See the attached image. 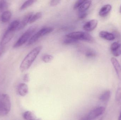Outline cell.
<instances>
[{
  "label": "cell",
  "mask_w": 121,
  "mask_h": 120,
  "mask_svg": "<svg viewBox=\"0 0 121 120\" xmlns=\"http://www.w3.org/2000/svg\"><path fill=\"white\" fill-rule=\"evenodd\" d=\"M105 111V108L102 106L94 108L81 120H95L98 117L104 114Z\"/></svg>",
  "instance_id": "cell-6"
},
{
  "label": "cell",
  "mask_w": 121,
  "mask_h": 120,
  "mask_svg": "<svg viewBox=\"0 0 121 120\" xmlns=\"http://www.w3.org/2000/svg\"></svg>",
  "instance_id": "cell-34"
},
{
  "label": "cell",
  "mask_w": 121,
  "mask_h": 120,
  "mask_svg": "<svg viewBox=\"0 0 121 120\" xmlns=\"http://www.w3.org/2000/svg\"><path fill=\"white\" fill-rule=\"evenodd\" d=\"M36 1L35 0L26 1L21 6L20 8V11L26 9L33 4Z\"/></svg>",
  "instance_id": "cell-20"
},
{
  "label": "cell",
  "mask_w": 121,
  "mask_h": 120,
  "mask_svg": "<svg viewBox=\"0 0 121 120\" xmlns=\"http://www.w3.org/2000/svg\"><path fill=\"white\" fill-rule=\"evenodd\" d=\"M92 1L90 0H85L81 7L78 9L79 12H85L89 8L91 4Z\"/></svg>",
  "instance_id": "cell-16"
},
{
  "label": "cell",
  "mask_w": 121,
  "mask_h": 120,
  "mask_svg": "<svg viewBox=\"0 0 121 120\" xmlns=\"http://www.w3.org/2000/svg\"><path fill=\"white\" fill-rule=\"evenodd\" d=\"M23 118L25 120H35L36 116L31 111H26L23 115Z\"/></svg>",
  "instance_id": "cell-18"
},
{
  "label": "cell",
  "mask_w": 121,
  "mask_h": 120,
  "mask_svg": "<svg viewBox=\"0 0 121 120\" xmlns=\"http://www.w3.org/2000/svg\"><path fill=\"white\" fill-rule=\"evenodd\" d=\"M112 6L110 4H107L102 7L99 12V15L101 17H105L111 12Z\"/></svg>",
  "instance_id": "cell-13"
},
{
  "label": "cell",
  "mask_w": 121,
  "mask_h": 120,
  "mask_svg": "<svg viewBox=\"0 0 121 120\" xmlns=\"http://www.w3.org/2000/svg\"><path fill=\"white\" fill-rule=\"evenodd\" d=\"M60 0H52L50 2V5L51 6H56L57 5H58V4L60 3Z\"/></svg>",
  "instance_id": "cell-29"
},
{
  "label": "cell",
  "mask_w": 121,
  "mask_h": 120,
  "mask_svg": "<svg viewBox=\"0 0 121 120\" xmlns=\"http://www.w3.org/2000/svg\"><path fill=\"white\" fill-rule=\"evenodd\" d=\"M42 14L40 12H38L36 13L34 15H33L30 20L29 23L31 24V23H33L36 20L40 19L41 17H42Z\"/></svg>",
  "instance_id": "cell-21"
},
{
  "label": "cell",
  "mask_w": 121,
  "mask_h": 120,
  "mask_svg": "<svg viewBox=\"0 0 121 120\" xmlns=\"http://www.w3.org/2000/svg\"><path fill=\"white\" fill-rule=\"evenodd\" d=\"M85 56L88 58H93V57H94L96 56V53L93 50L89 49L86 52V53H85Z\"/></svg>",
  "instance_id": "cell-26"
},
{
  "label": "cell",
  "mask_w": 121,
  "mask_h": 120,
  "mask_svg": "<svg viewBox=\"0 0 121 120\" xmlns=\"http://www.w3.org/2000/svg\"><path fill=\"white\" fill-rule=\"evenodd\" d=\"M85 1V0H79L77 1L74 5V8H73L74 9V10L79 9Z\"/></svg>",
  "instance_id": "cell-27"
},
{
  "label": "cell",
  "mask_w": 121,
  "mask_h": 120,
  "mask_svg": "<svg viewBox=\"0 0 121 120\" xmlns=\"http://www.w3.org/2000/svg\"><path fill=\"white\" fill-rule=\"evenodd\" d=\"M111 51L113 55L118 57L121 54V43L119 42H114L112 43L110 47Z\"/></svg>",
  "instance_id": "cell-8"
},
{
  "label": "cell",
  "mask_w": 121,
  "mask_h": 120,
  "mask_svg": "<svg viewBox=\"0 0 121 120\" xmlns=\"http://www.w3.org/2000/svg\"><path fill=\"white\" fill-rule=\"evenodd\" d=\"M54 57L50 55H45L43 56L42 58V60L43 62L45 63H49L51 62L53 60Z\"/></svg>",
  "instance_id": "cell-23"
},
{
  "label": "cell",
  "mask_w": 121,
  "mask_h": 120,
  "mask_svg": "<svg viewBox=\"0 0 121 120\" xmlns=\"http://www.w3.org/2000/svg\"><path fill=\"white\" fill-rule=\"evenodd\" d=\"M9 6V4L6 1L0 0V11L7 9Z\"/></svg>",
  "instance_id": "cell-22"
},
{
  "label": "cell",
  "mask_w": 121,
  "mask_h": 120,
  "mask_svg": "<svg viewBox=\"0 0 121 120\" xmlns=\"http://www.w3.org/2000/svg\"><path fill=\"white\" fill-rule=\"evenodd\" d=\"M116 100L118 103L121 102V87L117 89L116 95Z\"/></svg>",
  "instance_id": "cell-25"
},
{
  "label": "cell",
  "mask_w": 121,
  "mask_h": 120,
  "mask_svg": "<svg viewBox=\"0 0 121 120\" xmlns=\"http://www.w3.org/2000/svg\"><path fill=\"white\" fill-rule=\"evenodd\" d=\"M37 27L35 26L30 27L19 38L17 41L13 45L14 48H18L25 43L27 42H28L29 39L33 36V35L36 30Z\"/></svg>",
  "instance_id": "cell-4"
},
{
  "label": "cell",
  "mask_w": 121,
  "mask_h": 120,
  "mask_svg": "<svg viewBox=\"0 0 121 120\" xmlns=\"http://www.w3.org/2000/svg\"><path fill=\"white\" fill-rule=\"evenodd\" d=\"M99 36L102 39L108 41H113L116 38L115 34L105 31H102L100 32L99 34Z\"/></svg>",
  "instance_id": "cell-11"
},
{
  "label": "cell",
  "mask_w": 121,
  "mask_h": 120,
  "mask_svg": "<svg viewBox=\"0 0 121 120\" xmlns=\"http://www.w3.org/2000/svg\"><path fill=\"white\" fill-rule=\"evenodd\" d=\"M18 91L19 94L22 97L26 96L28 92L27 85L25 83H21L18 85Z\"/></svg>",
  "instance_id": "cell-14"
},
{
  "label": "cell",
  "mask_w": 121,
  "mask_h": 120,
  "mask_svg": "<svg viewBox=\"0 0 121 120\" xmlns=\"http://www.w3.org/2000/svg\"><path fill=\"white\" fill-rule=\"evenodd\" d=\"M67 38H71L78 40L85 41L89 43H94L95 40L94 37L89 33L82 31L74 32L66 35Z\"/></svg>",
  "instance_id": "cell-3"
},
{
  "label": "cell",
  "mask_w": 121,
  "mask_h": 120,
  "mask_svg": "<svg viewBox=\"0 0 121 120\" xmlns=\"http://www.w3.org/2000/svg\"><path fill=\"white\" fill-rule=\"evenodd\" d=\"M12 16V13L10 11H6L2 13L1 16V21L2 22L6 23L10 19Z\"/></svg>",
  "instance_id": "cell-15"
},
{
  "label": "cell",
  "mask_w": 121,
  "mask_h": 120,
  "mask_svg": "<svg viewBox=\"0 0 121 120\" xmlns=\"http://www.w3.org/2000/svg\"><path fill=\"white\" fill-rule=\"evenodd\" d=\"M87 15V13L86 12L79 13V18L80 19H84L86 17Z\"/></svg>",
  "instance_id": "cell-28"
},
{
  "label": "cell",
  "mask_w": 121,
  "mask_h": 120,
  "mask_svg": "<svg viewBox=\"0 0 121 120\" xmlns=\"http://www.w3.org/2000/svg\"><path fill=\"white\" fill-rule=\"evenodd\" d=\"M42 46L35 47L31 51L22 61L20 67V71L22 72L28 70L35 61L37 56L42 49Z\"/></svg>",
  "instance_id": "cell-1"
},
{
  "label": "cell",
  "mask_w": 121,
  "mask_h": 120,
  "mask_svg": "<svg viewBox=\"0 0 121 120\" xmlns=\"http://www.w3.org/2000/svg\"><path fill=\"white\" fill-rule=\"evenodd\" d=\"M111 96V92L109 90L105 91L99 97V100L103 102H107L109 100Z\"/></svg>",
  "instance_id": "cell-17"
},
{
  "label": "cell",
  "mask_w": 121,
  "mask_h": 120,
  "mask_svg": "<svg viewBox=\"0 0 121 120\" xmlns=\"http://www.w3.org/2000/svg\"><path fill=\"white\" fill-rule=\"evenodd\" d=\"M112 63L113 66L115 71L119 78L121 77V67L118 60L114 57L111 58Z\"/></svg>",
  "instance_id": "cell-12"
},
{
  "label": "cell",
  "mask_w": 121,
  "mask_h": 120,
  "mask_svg": "<svg viewBox=\"0 0 121 120\" xmlns=\"http://www.w3.org/2000/svg\"><path fill=\"white\" fill-rule=\"evenodd\" d=\"M33 15V13L30 12L24 15L21 22H20L18 30H20L23 29L30 23V20Z\"/></svg>",
  "instance_id": "cell-9"
},
{
  "label": "cell",
  "mask_w": 121,
  "mask_h": 120,
  "mask_svg": "<svg viewBox=\"0 0 121 120\" xmlns=\"http://www.w3.org/2000/svg\"><path fill=\"white\" fill-rule=\"evenodd\" d=\"M54 30V28L51 27H45L42 28L31 37L28 42L27 46H31L36 42L40 37L52 32Z\"/></svg>",
  "instance_id": "cell-5"
},
{
  "label": "cell",
  "mask_w": 121,
  "mask_h": 120,
  "mask_svg": "<svg viewBox=\"0 0 121 120\" xmlns=\"http://www.w3.org/2000/svg\"><path fill=\"white\" fill-rule=\"evenodd\" d=\"M10 99L6 94H0V116L6 115L10 111Z\"/></svg>",
  "instance_id": "cell-2"
},
{
  "label": "cell",
  "mask_w": 121,
  "mask_h": 120,
  "mask_svg": "<svg viewBox=\"0 0 121 120\" xmlns=\"http://www.w3.org/2000/svg\"><path fill=\"white\" fill-rule=\"evenodd\" d=\"M20 23V22L18 20H13L9 25L8 29L13 31H16V30L17 29Z\"/></svg>",
  "instance_id": "cell-19"
},
{
  "label": "cell",
  "mask_w": 121,
  "mask_h": 120,
  "mask_svg": "<svg viewBox=\"0 0 121 120\" xmlns=\"http://www.w3.org/2000/svg\"><path fill=\"white\" fill-rule=\"evenodd\" d=\"M2 50L1 49H0V56L1 55V54H2Z\"/></svg>",
  "instance_id": "cell-32"
},
{
  "label": "cell",
  "mask_w": 121,
  "mask_h": 120,
  "mask_svg": "<svg viewBox=\"0 0 121 120\" xmlns=\"http://www.w3.org/2000/svg\"><path fill=\"white\" fill-rule=\"evenodd\" d=\"M97 25L98 21L97 20L92 19L85 23L83 26V29L87 31H91L96 28Z\"/></svg>",
  "instance_id": "cell-10"
},
{
  "label": "cell",
  "mask_w": 121,
  "mask_h": 120,
  "mask_svg": "<svg viewBox=\"0 0 121 120\" xmlns=\"http://www.w3.org/2000/svg\"><path fill=\"white\" fill-rule=\"evenodd\" d=\"M78 40L74 39H71V38H67V39H65L63 42V44L65 45L72 44L78 42Z\"/></svg>",
  "instance_id": "cell-24"
},
{
  "label": "cell",
  "mask_w": 121,
  "mask_h": 120,
  "mask_svg": "<svg viewBox=\"0 0 121 120\" xmlns=\"http://www.w3.org/2000/svg\"><path fill=\"white\" fill-rule=\"evenodd\" d=\"M118 120H121V113H120V116H119Z\"/></svg>",
  "instance_id": "cell-31"
},
{
  "label": "cell",
  "mask_w": 121,
  "mask_h": 120,
  "mask_svg": "<svg viewBox=\"0 0 121 120\" xmlns=\"http://www.w3.org/2000/svg\"><path fill=\"white\" fill-rule=\"evenodd\" d=\"M15 31L7 29L3 36L0 41L1 46L6 45L13 39L15 35Z\"/></svg>",
  "instance_id": "cell-7"
},
{
  "label": "cell",
  "mask_w": 121,
  "mask_h": 120,
  "mask_svg": "<svg viewBox=\"0 0 121 120\" xmlns=\"http://www.w3.org/2000/svg\"><path fill=\"white\" fill-rule=\"evenodd\" d=\"M119 12H120L121 13V8H120V10H119Z\"/></svg>",
  "instance_id": "cell-33"
},
{
  "label": "cell",
  "mask_w": 121,
  "mask_h": 120,
  "mask_svg": "<svg viewBox=\"0 0 121 120\" xmlns=\"http://www.w3.org/2000/svg\"><path fill=\"white\" fill-rule=\"evenodd\" d=\"M23 80L26 82H28L30 81V77L29 74H26L23 77Z\"/></svg>",
  "instance_id": "cell-30"
}]
</instances>
